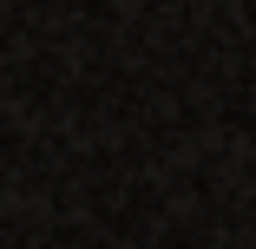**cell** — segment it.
Wrapping results in <instances>:
<instances>
[]
</instances>
